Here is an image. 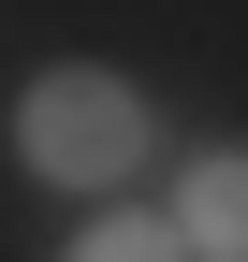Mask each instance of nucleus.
Wrapping results in <instances>:
<instances>
[{
  "mask_svg": "<svg viewBox=\"0 0 248 262\" xmlns=\"http://www.w3.org/2000/svg\"><path fill=\"white\" fill-rule=\"evenodd\" d=\"M15 160L44 189H132L146 175V102L117 73H88V58H58V73L15 88Z\"/></svg>",
  "mask_w": 248,
  "mask_h": 262,
  "instance_id": "nucleus-1",
  "label": "nucleus"
},
{
  "mask_svg": "<svg viewBox=\"0 0 248 262\" xmlns=\"http://www.w3.org/2000/svg\"><path fill=\"white\" fill-rule=\"evenodd\" d=\"M175 248L190 262H248V146H204L175 175Z\"/></svg>",
  "mask_w": 248,
  "mask_h": 262,
  "instance_id": "nucleus-2",
  "label": "nucleus"
},
{
  "mask_svg": "<svg viewBox=\"0 0 248 262\" xmlns=\"http://www.w3.org/2000/svg\"><path fill=\"white\" fill-rule=\"evenodd\" d=\"M73 262H190V248H175L161 219H88V233H73Z\"/></svg>",
  "mask_w": 248,
  "mask_h": 262,
  "instance_id": "nucleus-3",
  "label": "nucleus"
}]
</instances>
